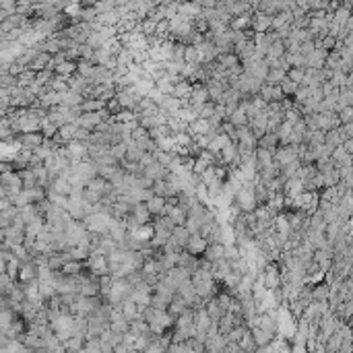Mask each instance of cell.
Wrapping results in <instances>:
<instances>
[{"instance_id":"6f0895ef","label":"cell","mask_w":353,"mask_h":353,"mask_svg":"<svg viewBox=\"0 0 353 353\" xmlns=\"http://www.w3.org/2000/svg\"><path fill=\"white\" fill-rule=\"evenodd\" d=\"M133 353H137V351H133Z\"/></svg>"},{"instance_id":"f6af8a7d","label":"cell","mask_w":353,"mask_h":353,"mask_svg":"<svg viewBox=\"0 0 353 353\" xmlns=\"http://www.w3.org/2000/svg\"><path fill=\"white\" fill-rule=\"evenodd\" d=\"M83 199H85V203L87 205H91V207H95V205H102V201H104V197L100 195V192H93V190H85L83 192Z\"/></svg>"},{"instance_id":"74e56055","label":"cell","mask_w":353,"mask_h":353,"mask_svg":"<svg viewBox=\"0 0 353 353\" xmlns=\"http://www.w3.org/2000/svg\"><path fill=\"white\" fill-rule=\"evenodd\" d=\"M155 89H159L164 95H172V93H174V83H172V79L166 75V77H162L159 81H155Z\"/></svg>"},{"instance_id":"4dcf8cb0","label":"cell","mask_w":353,"mask_h":353,"mask_svg":"<svg viewBox=\"0 0 353 353\" xmlns=\"http://www.w3.org/2000/svg\"><path fill=\"white\" fill-rule=\"evenodd\" d=\"M85 343H87L85 337H71L67 343H62V345H64V349H67V353H79L81 349H85Z\"/></svg>"},{"instance_id":"9a60e30c","label":"cell","mask_w":353,"mask_h":353,"mask_svg":"<svg viewBox=\"0 0 353 353\" xmlns=\"http://www.w3.org/2000/svg\"><path fill=\"white\" fill-rule=\"evenodd\" d=\"M178 267H184V269H188L190 273H197V271L201 269V259H197V256H192V254H188V252L184 250V252L180 254Z\"/></svg>"},{"instance_id":"30bf717a","label":"cell","mask_w":353,"mask_h":353,"mask_svg":"<svg viewBox=\"0 0 353 353\" xmlns=\"http://www.w3.org/2000/svg\"><path fill=\"white\" fill-rule=\"evenodd\" d=\"M254 157H256V170H259V174L275 164V153H271L267 149H261V147L254 151Z\"/></svg>"},{"instance_id":"11a10c76","label":"cell","mask_w":353,"mask_h":353,"mask_svg":"<svg viewBox=\"0 0 353 353\" xmlns=\"http://www.w3.org/2000/svg\"><path fill=\"white\" fill-rule=\"evenodd\" d=\"M147 98H149V100H153V102H155L157 106H162V102L166 100V95H164L162 91H159V89H153V91H151V93L147 95Z\"/></svg>"},{"instance_id":"e575fe53","label":"cell","mask_w":353,"mask_h":353,"mask_svg":"<svg viewBox=\"0 0 353 353\" xmlns=\"http://www.w3.org/2000/svg\"><path fill=\"white\" fill-rule=\"evenodd\" d=\"M240 347H242L244 353H256L259 345H256V341H254V337H252V331H248V333L244 335V339L240 341Z\"/></svg>"},{"instance_id":"7402d4cb","label":"cell","mask_w":353,"mask_h":353,"mask_svg":"<svg viewBox=\"0 0 353 353\" xmlns=\"http://www.w3.org/2000/svg\"><path fill=\"white\" fill-rule=\"evenodd\" d=\"M188 308H190V306L186 304V300H184L180 294H176V298H174V302L170 304L168 312H170V314H172V316L178 320V316H182V314H184V310H188Z\"/></svg>"},{"instance_id":"bcb514c9","label":"cell","mask_w":353,"mask_h":353,"mask_svg":"<svg viewBox=\"0 0 353 353\" xmlns=\"http://www.w3.org/2000/svg\"><path fill=\"white\" fill-rule=\"evenodd\" d=\"M184 228L188 230V234H190V236H201L203 223H201L199 219H192V217H188V221H186V226H184Z\"/></svg>"},{"instance_id":"5bb4252c","label":"cell","mask_w":353,"mask_h":353,"mask_svg":"<svg viewBox=\"0 0 353 353\" xmlns=\"http://www.w3.org/2000/svg\"><path fill=\"white\" fill-rule=\"evenodd\" d=\"M195 325H197V329H199V331L209 333V329H211L215 323H213V318L207 314V310H205V308H201V310H195Z\"/></svg>"},{"instance_id":"681fc988","label":"cell","mask_w":353,"mask_h":353,"mask_svg":"<svg viewBox=\"0 0 353 353\" xmlns=\"http://www.w3.org/2000/svg\"><path fill=\"white\" fill-rule=\"evenodd\" d=\"M174 141L178 147H192V143H195V139H192L188 133H180V135H174Z\"/></svg>"},{"instance_id":"d590c367","label":"cell","mask_w":353,"mask_h":353,"mask_svg":"<svg viewBox=\"0 0 353 353\" xmlns=\"http://www.w3.org/2000/svg\"><path fill=\"white\" fill-rule=\"evenodd\" d=\"M230 122H232L236 128H242V126H248V124H250V118H248V114H246L244 110L238 108V110L234 112V116L230 118Z\"/></svg>"},{"instance_id":"9c48e42d","label":"cell","mask_w":353,"mask_h":353,"mask_svg":"<svg viewBox=\"0 0 353 353\" xmlns=\"http://www.w3.org/2000/svg\"><path fill=\"white\" fill-rule=\"evenodd\" d=\"M209 102H211V95H209L207 85L197 83V85H195V91H192V98H190L192 108H201V106H205V104H209Z\"/></svg>"},{"instance_id":"9f6ffc18","label":"cell","mask_w":353,"mask_h":353,"mask_svg":"<svg viewBox=\"0 0 353 353\" xmlns=\"http://www.w3.org/2000/svg\"><path fill=\"white\" fill-rule=\"evenodd\" d=\"M137 353H145V351H137Z\"/></svg>"},{"instance_id":"db71d44e","label":"cell","mask_w":353,"mask_h":353,"mask_svg":"<svg viewBox=\"0 0 353 353\" xmlns=\"http://www.w3.org/2000/svg\"><path fill=\"white\" fill-rule=\"evenodd\" d=\"M106 110H108V112H110L112 116H116V114H120V112H122V106H120V102H118V100L114 98V100H110V102H108Z\"/></svg>"},{"instance_id":"cb8c5ba5","label":"cell","mask_w":353,"mask_h":353,"mask_svg":"<svg viewBox=\"0 0 353 353\" xmlns=\"http://www.w3.org/2000/svg\"><path fill=\"white\" fill-rule=\"evenodd\" d=\"M106 102L104 100H95V98H91V100H85V104L81 106V110H83V114H95V112H102V110H106Z\"/></svg>"},{"instance_id":"ab89813d","label":"cell","mask_w":353,"mask_h":353,"mask_svg":"<svg viewBox=\"0 0 353 353\" xmlns=\"http://www.w3.org/2000/svg\"><path fill=\"white\" fill-rule=\"evenodd\" d=\"M114 283H116V279L112 277V275H106V277H100V294H102V298H106L110 292H112V287H114Z\"/></svg>"},{"instance_id":"f35d334b","label":"cell","mask_w":353,"mask_h":353,"mask_svg":"<svg viewBox=\"0 0 353 353\" xmlns=\"http://www.w3.org/2000/svg\"><path fill=\"white\" fill-rule=\"evenodd\" d=\"M143 151L137 147V143L133 145H128V153H126V162H133V164H141V159H143Z\"/></svg>"},{"instance_id":"8d00e7d4","label":"cell","mask_w":353,"mask_h":353,"mask_svg":"<svg viewBox=\"0 0 353 353\" xmlns=\"http://www.w3.org/2000/svg\"><path fill=\"white\" fill-rule=\"evenodd\" d=\"M281 89H283V93H285V98H292V100H294V98H296V93L300 91V85L294 83L290 77H287V79L281 83Z\"/></svg>"},{"instance_id":"603a6c76","label":"cell","mask_w":353,"mask_h":353,"mask_svg":"<svg viewBox=\"0 0 353 353\" xmlns=\"http://www.w3.org/2000/svg\"><path fill=\"white\" fill-rule=\"evenodd\" d=\"M87 267H85V263H77V261H69L67 265L62 267V275H67V277H79V275H83V271H85Z\"/></svg>"},{"instance_id":"ffe728a7","label":"cell","mask_w":353,"mask_h":353,"mask_svg":"<svg viewBox=\"0 0 353 353\" xmlns=\"http://www.w3.org/2000/svg\"><path fill=\"white\" fill-rule=\"evenodd\" d=\"M159 110H164L166 114H170V116H176L180 110H182V102L180 100H176L174 95H166V100L162 102V106H159Z\"/></svg>"},{"instance_id":"6da1fadb","label":"cell","mask_w":353,"mask_h":353,"mask_svg":"<svg viewBox=\"0 0 353 353\" xmlns=\"http://www.w3.org/2000/svg\"><path fill=\"white\" fill-rule=\"evenodd\" d=\"M254 186H256V180L254 182H246L244 188L236 195V205L240 207L242 213H254L259 209V201H256V192H254Z\"/></svg>"},{"instance_id":"e0dca14e","label":"cell","mask_w":353,"mask_h":353,"mask_svg":"<svg viewBox=\"0 0 353 353\" xmlns=\"http://www.w3.org/2000/svg\"><path fill=\"white\" fill-rule=\"evenodd\" d=\"M203 259H207L211 263L223 261V259H226V246H223V244H209V248H207Z\"/></svg>"},{"instance_id":"484cf974","label":"cell","mask_w":353,"mask_h":353,"mask_svg":"<svg viewBox=\"0 0 353 353\" xmlns=\"http://www.w3.org/2000/svg\"><path fill=\"white\" fill-rule=\"evenodd\" d=\"M166 199H162V197H155V199H151L149 203H147V209L151 211V215L153 217H162L164 215V211H166Z\"/></svg>"},{"instance_id":"7a4b0ae2","label":"cell","mask_w":353,"mask_h":353,"mask_svg":"<svg viewBox=\"0 0 353 353\" xmlns=\"http://www.w3.org/2000/svg\"><path fill=\"white\" fill-rule=\"evenodd\" d=\"M87 271L93 273L95 277H106V275H112L110 273V263H108V256H102V254H91L89 261L85 263Z\"/></svg>"},{"instance_id":"f546056e","label":"cell","mask_w":353,"mask_h":353,"mask_svg":"<svg viewBox=\"0 0 353 353\" xmlns=\"http://www.w3.org/2000/svg\"><path fill=\"white\" fill-rule=\"evenodd\" d=\"M287 79V73L285 71H279V69H271L269 71V77L265 81V85H271V87H281V83Z\"/></svg>"},{"instance_id":"8fae6325","label":"cell","mask_w":353,"mask_h":353,"mask_svg":"<svg viewBox=\"0 0 353 353\" xmlns=\"http://www.w3.org/2000/svg\"><path fill=\"white\" fill-rule=\"evenodd\" d=\"M52 192L56 195H62V197H71L73 195V184L69 180V176H58L54 182H52Z\"/></svg>"},{"instance_id":"2e32d148","label":"cell","mask_w":353,"mask_h":353,"mask_svg":"<svg viewBox=\"0 0 353 353\" xmlns=\"http://www.w3.org/2000/svg\"><path fill=\"white\" fill-rule=\"evenodd\" d=\"M192 91H195V85H192L190 81H182V83H178V85H174V98L176 100H190L192 98Z\"/></svg>"},{"instance_id":"f1b7e54d","label":"cell","mask_w":353,"mask_h":353,"mask_svg":"<svg viewBox=\"0 0 353 353\" xmlns=\"http://www.w3.org/2000/svg\"><path fill=\"white\" fill-rule=\"evenodd\" d=\"M133 236L137 240H141V242H149L151 244V240L155 238V226H153V223H149V226H141Z\"/></svg>"},{"instance_id":"f5cc1de1","label":"cell","mask_w":353,"mask_h":353,"mask_svg":"<svg viewBox=\"0 0 353 353\" xmlns=\"http://www.w3.org/2000/svg\"><path fill=\"white\" fill-rule=\"evenodd\" d=\"M168 353H192V349H190L188 341L186 343H172L168 347Z\"/></svg>"},{"instance_id":"ee69618b","label":"cell","mask_w":353,"mask_h":353,"mask_svg":"<svg viewBox=\"0 0 353 353\" xmlns=\"http://www.w3.org/2000/svg\"><path fill=\"white\" fill-rule=\"evenodd\" d=\"M126 153H128V145H124V143L112 145V149H110V155H112L114 159H118V162H124V159H126Z\"/></svg>"},{"instance_id":"44dd1931","label":"cell","mask_w":353,"mask_h":353,"mask_svg":"<svg viewBox=\"0 0 353 353\" xmlns=\"http://www.w3.org/2000/svg\"><path fill=\"white\" fill-rule=\"evenodd\" d=\"M259 147H261V149H267V151H271V153H275V151L281 147V141H279L277 135L267 133L263 139H259Z\"/></svg>"},{"instance_id":"7bdbcfd3","label":"cell","mask_w":353,"mask_h":353,"mask_svg":"<svg viewBox=\"0 0 353 353\" xmlns=\"http://www.w3.org/2000/svg\"><path fill=\"white\" fill-rule=\"evenodd\" d=\"M48 201L52 203V205H56V207H60V209H67L69 211V197H62V195H56V192H48Z\"/></svg>"},{"instance_id":"83f0119b","label":"cell","mask_w":353,"mask_h":353,"mask_svg":"<svg viewBox=\"0 0 353 353\" xmlns=\"http://www.w3.org/2000/svg\"><path fill=\"white\" fill-rule=\"evenodd\" d=\"M112 122L114 124H133V122H139V116L133 110H122L120 114L112 116Z\"/></svg>"},{"instance_id":"d4e9b609","label":"cell","mask_w":353,"mask_h":353,"mask_svg":"<svg viewBox=\"0 0 353 353\" xmlns=\"http://www.w3.org/2000/svg\"><path fill=\"white\" fill-rule=\"evenodd\" d=\"M327 145L333 147V149H339L345 145V137L341 133V128H333V131L327 133Z\"/></svg>"},{"instance_id":"ac0fdd59","label":"cell","mask_w":353,"mask_h":353,"mask_svg":"<svg viewBox=\"0 0 353 353\" xmlns=\"http://www.w3.org/2000/svg\"><path fill=\"white\" fill-rule=\"evenodd\" d=\"M252 17H254V13H246V15H240V17H236L234 21H232V29L234 31H250L252 29Z\"/></svg>"},{"instance_id":"c3c4849f","label":"cell","mask_w":353,"mask_h":353,"mask_svg":"<svg viewBox=\"0 0 353 353\" xmlns=\"http://www.w3.org/2000/svg\"><path fill=\"white\" fill-rule=\"evenodd\" d=\"M174 157H176V155H174L172 151H157V155H155V159H157V162L162 164L164 168H170V166H172Z\"/></svg>"},{"instance_id":"d6986e66","label":"cell","mask_w":353,"mask_h":353,"mask_svg":"<svg viewBox=\"0 0 353 353\" xmlns=\"http://www.w3.org/2000/svg\"><path fill=\"white\" fill-rule=\"evenodd\" d=\"M77 69H79V62H75V60H64V62H60L58 67H56V75L71 79L73 75H77Z\"/></svg>"},{"instance_id":"5b68a950","label":"cell","mask_w":353,"mask_h":353,"mask_svg":"<svg viewBox=\"0 0 353 353\" xmlns=\"http://www.w3.org/2000/svg\"><path fill=\"white\" fill-rule=\"evenodd\" d=\"M207 248H209V240H205L203 236H190L188 246H186V252L192 254V256H197V259H203Z\"/></svg>"},{"instance_id":"816d5d0a","label":"cell","mask_w":353,"mask_h":353,"mask_svg":"<svg viewBox=\"0 0 353 353\" xmlns=\"http://www.w3.org/2000/svg\"><path fill=\"white\" fill-rule=\"evenodd\" d=\"M287 77H290L294 83H298L300 87H302V83H304V77H306V69H292L290 73H287Z\"/></svg>"},{"instance_id":"52a82bcc","label":"cell","mask_w":353,"mask_h":353,"mask_svg":"<svg viewBox=\"0 0 353 353\" xmlns=\"http://www.w3.org/2000/svg\"><path fill=\"white\" fill-rule=\"evenodd\" d=\"M271 29H273V17H269L265 13H254V17H252L254 34H269Z\"/></svg>"},{"instance_id":"8992f818","label":"cell","mask_w":353,"mask_h":353,"mask_svg":"<svg viewBox=\"0 0 353 353\" xmlns=\"http://www.w3.org/2000/svg\"><path fill=\"white\" fill-rule=\"evenodd\" d=\"M17 143L23 147V149H29V151H36L38 147H42L46 143V137L42 133H29V135H19L17 137Z\"/></svg>"},{"instance_id":"4fadbf2b","label":"cell","mask_w":353,"mask_h":353,"mask_svg":"<svg viewBox=\"0 0 353 353\" xmlns=\"http://www.w3.org/2000/svg\"><path fill=\"white\" fill-rule=\"evenodd\" d=\"M133 215L137 217V221L141 223V226H149V223L155 221V217H153L151 211L147 209V203H137L135 209H133Z\"/></svg>"},{"instance_id":"4316f807","label":"cell","mask_w":353,"mask_h":353,"mask_svg":"<svg viewBox=\"0 0 353 353\" xmlns=\"http://www.w3.org/2000/svg\"><path fill=\"white\" fill-rule=\"evenodd\" d=\"M190 327H195V310L192 308L184 310V314L178 316L176 320V329H190Z\"/></svg>"},{"instance_id":"ba28073f","label":"cell","mask_w":353,"mask_h":353,"mask_svg":"<svg viewBox=\"0 0 353 353\" xmlns=\"http://www.w3.org/2000/svg\"><path fill=\"white\" fill-rule=\"evenodd\" d=\"M261 98L267 102V104H281L285 100V93L281 87H271V85H263L261 89Z\"/></svg>"},{"instance_id":"f907efd6","label":"cell","mask_w":353,"mask_h":353,"mask_svg":"<svg viewBox=\"0 0 353 353\" xmlns=\"http://www.w3.org/2000/svg\"><path fill=\"white\" fill-rule=\"evenodd\" d=\"M226 259H228L230 263H234V261L242 259V254H240V246H238V244H234V246H226Z\"/></svg>"},{"instance_id":"b9f144b4","label":"cell","mask_w":353,"mask_h":353,"mask_svg":"<svg viewBox=\"0 0 353 353\" xmlns=\"http://www.w3.org/2000/svg\"><path fill=\"white\" fill-rule=\"evenodd\" d=\"M197 112H199V118H203V120H211L213 116H215V110H217V104H213V102H209V104H205V106H201V108H195Z\"/></svg>"},{"instance_id":"60d3db41","label":"cell","mask_w":353,"mask_h":353,"mask_svg":"<svg viewBox=\"0 0 353 353\" xmlns=\"http://www.w3.org/2000/svg\"><path fill=\"white\" fill-rule=\"evenodd\" d=\"M151 329H149V323H145V320H135V323H131V333L135 337H143L147 335Z\"/></svg>"},{"instance_id":"d6a6232c","label":"cell","mask_w":353,"mask_h":353,"mask_svg":"<svg viewBox=\"0 0 353 353\" xmlns=\"http://www.w3.org/2000/svg\"><path fill=\"white\" fill-rule=\"evenodd\" d=\"M252 337H254V341H256V345H259V347H267V345H271L275 341V337H271L263 329H252Z\"/></svg>"},{"instance_id":"7c38bea8","label":"cell","mask_w":353,"mask_h":353,"mask_svg":"<svg viewBox=\"0 0 353 353\" xmlns=\"http://www.w3.org/2000/svg\"><path fill=\"white\" fill-rule=\"evenodd\" d=\"M120 310H122V314H124V318L128 320V323H135V320H143V316H141V312H139V306H137L133 300H124V304L120 306Z\"/></svg>"},{"instance_id":"1f68e13d","label":"cell","mask_w":353,"mask_h":353,"mask_svg":"<svg viewBox=\"0 0 353 353\" xmlns=\"http://www.w3.org/2000/svg\"><path fill=\"white\" fill-rule=\"evenodd\" d=\"M95 64L93 62H89V60H79V69H77V75H81V77H85V79H93V75H95Z\"/></svg>"},{"instance_id":"277c9868","label":"cell","mask_w":353,"mask_h":353,"mask_svg":"<svg viewBox=\"0 0 353 353\" xmlns=\"http://www.w3.org/2000/svg\"><path fill=\"white\" fill-rule=\"evenodd\" d=\"M40 281V267L36 265V261H29L21 265V273H19V283L29 285V283H36Z\"/></svg>"},{"instance_id":"3957f363","label":"cell","mask_w":353,"mask_h":353,"mask_svg":"<svg viewBox=\"0 0 353 353\" xmlns=\"http://www.w3.org/2000/svg\"><path fill=\"white\" fill-rule=\"evenodd\" d=\"M0 240L9 246L25 244V226H11L7 230H0Z\"/></svg>"},{"instance_id":"836d02e7","label":"cell","mask_w":353,"mask_h":353,"mask_svg":"<svg viewBox=\"0 0 353 353\" xmlns=\"http://www.w3.org/2000/svg\"><path fill=\"white\" fill-rule=\"evenodd\" d=\"M172 238L176 240V244L182 248V250H186V246H188V240H190V234H188V230L184 228V226H180V228H176L174 230V234H172Z\"/></svg>"},{"instance_id":"7dc6e473","label":"cell","mask_w":353,"mask_h":353,"mask_svg":"<svg viewBox=\"0 0 353 353\" xmlns=\"http://www.w3.org/2000/svg\"><path fill=\"white\" fill-rule=\"evenodd\" d=\"M172 62H178V64H186V46L176 42L174 44V60Z\"/></svg>"}]
</instances>
